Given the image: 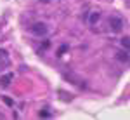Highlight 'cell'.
I'll return each mask as SVG.
<instances>
[{
	"mask_svg": "<svg viewBox=\"0 0 130 120\" xmlns=\"http://www.w3.org/2000/svg\"><path fill=\"white\" fill-rule=\"evenodd\" d=\"M0 70H2V66H0Z\"/></svg>",
	"mask_w": 130,
	"mask_h": 120,
	"instance_id": "4fadbf2b",
	"label": "cell"
},
{
	"mask_svg": "<svg viewBox=\"0 0 130 120\" xmlns=\"http://www.w3.org/2000/svg\"><path fill=\"white\" fill-rule=\"evenodd\" d=\"M10 80H12V73H7V75H4L2 78H0V85L2 87H7L10 84Z\"/></svg>",
	"mask_w": 130,
	"mask_h": 120,
	"instance_id": "277c9868",
	"label": "cell"
},
{
	"mask_svg": "<svg viewBox=\"0 0 130 120\" xmlns=\"http://www.w3.org/2000/svg\"><path fill=\"white\" fill-rule=\"evenodd\" d=\"M109 26L113 31H120L121 26H123V21L120 18H109Z\"/></svg>",
	"mask_w": 130,
	"mask_h": 120,
	"instance_id": "7a4b0ae2",
	"label": "cell"
},
{
	"mask_svg": "<svg viewBox=\"0 0 130 120\" xmlns=\"http://www.w3.org/2000/svg\"><path fill=\"white\" fill-rule=\"evenodd\" d=\"M42 2H52V0H42Z\"/></svg>",
	"mask_w": 130,
	"mask_h": 120,
	"instance_id": "7c38bea8",
	"label": "cell"
},
{
	"mask_svg": "<svg viewBox=\"0 0 130 120\" xmlns=\"http://www.w3.org/2000/svg\"><path fill=\"white\" fill-rule=\"evenodd\" d=\"M97 19H99V12H92V16H90V24H94Z\"/></svg>",
	"mask_w": 130,
	"mask_h": 120,
	"instance_id": "8992f818",
	"label": "cell"
},
{
	"mask_svg": "<svg viewBox=\"0 0 130 120\" xmlns=\"http://www.w3.org/2000/svg\"><path fill=\"white\" fill-rule=\"evenodd\" d=\"M66 50H68V45H61L59 50H57V56H62V54H64Z\"/></svg>",
	"mask_w": 130,
	"mask_h": 120,
	"instance_id": "ba28073f",
	"label": "cell"
},
{
	"mask_svg": "<svg viewBox=\"0 0 130 120\" xmlns=\"http://www.w3.org/2000/svg\"><path fill=\"white\" fill-rule=\"evenodd\" d=\"M2 99H4V103H5V104H7V106H12V104H14V101L10 99V98H7V96H4V98H2Z\"/></svg>",
	"mask_w": 130,
	"mask_h": 120,
	"instance_id": "9c48e42d",
	"label": "cell"
},
{
	"mask_svg": "<svg viewBox=\"0 0 130 120\" xmlns=\"http://www.w3.org/2000/svg\"><path fill=\"white\" fill-rule=\"evenodd\" d=\"M30 30L33 31L35 35H45V33H47V26H45L43 23H35Z\"/></svg>",
	"mask_w": 130,
	"mask_h": 120,
	"instance_id": "6da1fadb",
	"label": "cell"
},
{
	"mask_svg": "<svg viewBox=\"0 0 130 120\" xmlns=\"http://www.w3.org/2000/svg\"><path fill=\"white\" fill-rule=\"evenodd\" d=\"M64 77H66L68 80H71V84H75V85H80V87H83V80L78 78L76 75H73V73H66Z\"/></svg>",
	"mask_w": 130,
	"mask_h": 120,
	"instance_id": "3957f363",
	"label": "cell"
},
{
	"mask_svg": "<svg viewBox=\"0 0 130 120\" xmlns=\"http://www.w3.org/2000/svg\"><path fill=\"white\" fill-rule=\"evenodd\" d=\"M128 37H125V38H121V45H123V47H125V49H128Z\"/></svg>",
	"mask_w": 130,
	"mask_h": 120,
	"instance_id": "30bf717a",
	"label": "cell"
},
{
	"mask_svg": "<svg viewBox=\"0 0 130 120\" xmlns=\"http://www.w3.org/2000/svg\"><path fill=\"white\" fill-rule=\"evenodd\" d=\"M0 58H7V52L4 49H0Z\"/></svg>",
	"mask_w": 130,
	"mask_h": 120,
	"instance_id": "8fae6325",
	"label": "cell"
},
{
	"mask_svg": "<svg viewBox=\"0 0 130 120\" xmlns=\"http://www.w3.org/2000/svg\"><path fill=\"white\" fill-rule=\"evenodd\" d=\"M118 59L123 61V63H127V61H128V54H127V52H120V54H118Z\"/></svg>",
	"mask_w": 130,
	"mask_h": 120,
	"instance_id": "5b68a950",
	"label": "cell"
},
{
	"mask_svg": "<svg viewBox=\"0 0 130 120\" xmlns=\"http://www.w3.org/2000/svg\"><path fill=\"white\" fill-rule=\"evenodd\" d=\"M38 117H42V118H49V117H50V113H49L47 110H42L40 113H38Z\"/></svg>",
	"mask_w": 130,
	"mask_h": 120,
	"instance_id": "52a82bcc",
	"label": "cell"
}]
</instances>
